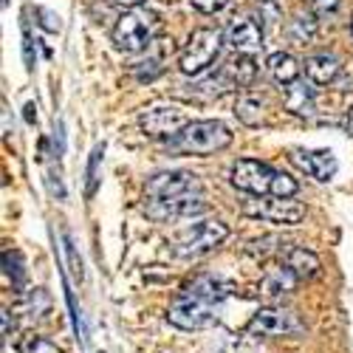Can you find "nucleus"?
<instances>
[{
  "label": "nucleus",
  "mask_w": 353,
  "mask_h": 353,
  "mask_svg": "<svg viewBox=\"0 0 353 353\" xmlns=\"http://www.w3.org/2000/svg\"><path fill=\"white\" fill-rule=\"evenodd\" d=\"M144 210L156 221H167V218H187V215H198L203 212V195H190V198H179V201H164V203H144Z\"/></svg>",
  "instance_id": "13"
},
{
  "label": "nucleus",
  "mask_w": 353,
  "mask_h": 353,
  "mask_svg": "<svg viewBox=\"0 0 353 353\" xmlns=\"http://www.w3.org/2000/svg\"><path fill=\"white\" fill-rule=\"evenodd\" d=\"M153 14L147 12H139V9H130V12H122L119 20L113 26V43L119 51L125 54H136L141 48L150 46L153 40Z\"/></svg>",
  "instance_id": "6"
},
{
  "label": "nucleus",
  "mask_w": 353,
  "mask_h": 353,
  "mask_svg": "<svg viewBox=\"0 0 353 353\" xmlns=\"http://www.w3.org/2000/svg\"><path fill=\"white\" fill-rule=\"evenodd\" d=\"M342 65L334 54L328 51H319V54H311L305 60V77L314 82V85H331L336 77H339Z\"/></svg>",
  "instance_id": "16"
},
{
  "label": "nucleus",
  "mask_w": 353,
  "mask_h": 353,
  "mask_svg": "<svg viewBox=\"0 0 353 353\" xmlns=\"http://www.w3.org/2000/svg\"><path fill=\"white\" fill-rule=\"evenodd\" d=\"M221 46H223V34L218 32V28H195V32L190 34L181 57H179V68L184 77H198L207 71L221 54Z\"/></svg>",
  "instance_id": "4"
},
{
  "label": "nucleus",
  "mask_w": 353,
  "mask_h": 353,
  "mask_svg": "<svg viewBox=\"0 0 353 353\" xmlns=\"http://www.w3.org/2000/svg\"><path fill=\"white\" fill-rule=\"evenodd\" d=\"M297 192H300L297 179H291L288 172H280V170H277L274 184H272V195H274V198H294Z\"/></svg>",
  "instance_id": "23"
},
{
  "label": "nucleus",
  "mask_w": 353,
  "mask_h": 353,
  "mask_svg": "<svg viewBox=\"0 0 353 353\" xmlns=\"http://www.w3.org/2000/svg\"><path fill=\"white\" fill-rule=\"evenodd\" d=\"M285 266L297 274L300 280H308V277H314L319 272V257L311 249H305V246H294L285 254Z\"/></svg>",
  "instance_id": "18"
},
{
  "label": "nucleus",
  "mask_w": 353,
  "mask_h": 353,
  "mask_svg": "<svg viewBox=\"0 0 353 353\" xmlns=\"http://www.w3.org/2000/svg\"><path fill=\"white\" fill-rule=\"evenodd\" d=\"M3 274L12 280L14 288H23L26 283V260L17 249H6L3 252Z\"/></svg>",
  "instance_id": "21"
},
{
  "label": "nucleus",
  "mask_w": 353,
  "mask_h": 353,
  "mask_svg": "<svg viewBox=\"0 0 353 353\" xmlns=\"http://www.w3.org/2000/svg\"><path fill=\"white\" fill-rule=\"evenodd\" d=\"M243 212H246L249 218H260V221H269V223L294 226V223L303 221L305 207H303L300 201H294V198H274V195H266V198H257V201L243 203Z\"/></svg>",
  "instance_id": "9"
},
{
  "label": "nucleus",
  "mask_w": 353,
  "mask_h": 353,
  "mask_svg": "<svg viewBox=\"0 0 353 353\" xmlns=\"http://www.w3.org/2000/svg\"><path fill=\"white\" fill-rule=\"evenodd\" d=\"M110 3H116V6H125V12H130V9L141 6V3H144V0H110Z\"/></svg>",
  "instance_id": "31"
},
{
  "label": "nucleus",
  "mask_w": 353,
  "mask_h": 353,
  "mask_svg": "<svg viewBox=\"0 0 353 353\" xmlns=\"http://www.w3.org/2000/svg\"><path fill=\"white\" fill-rule=\"evenodd\" d=\"M254 77H257V65L246 54L232 57V60H226L221 68V82L229 85V91L232 88H249L254 82Z\"/></svg>",
  "instance_id": "14"
},
{
  "label": "nucleus",
  "mask_w": 353,
  "mask_h": 353,
  "mask_svg": "<svg viewBox=\"0 0 353 353\" xmlns=\"http://www.w3.org/2000/svg\"><path fill=\"white\" fill-rule=\"evenodd\" d=\"M232 144V130L218 122V119H201L190 122L179 136L170 141L172 153H184V156H212L221 153Z\"/></svg>",
  "instance_id": "2"
},
{
  "label": "nucleus",
  "mask_w": 353,
  "mask_h": 353,
  "mask_svg": "<svg viewBox=\"0 0 353 353\" xmlns=\"http://www.w3.org/2000/svg\"><path fill=\"white\" fill-rule=\"evenodd\" d=\"M347 133H350V136H353V108H350V110H347Z\"/></svg>",
  "instance_id": "33"
},
{
  "label": "nucleus",
  "mask_w": 353,
  "mask_h": 353,
  "mask_svg": "<svg viewBox=\"0 0 353 353\" xmlns=\"http://www.w3.org/2000/svg\"><path fill=\"white\" fill-rule=\"evenodd\" d=\"M300 331L303 322L285 308H260L246 325V334L252 336H294Z\"/></svg>",
  "instance_id": "10"
},
{
  "label": "nucleus",
  "mask_w": 353,
  "mask_h": 353,
  "mask_svg": "<svg viewBox=\"0 0 353 353\" xmlns=\"http://www.w3.org/2000/svg\"><path fill=\"white\" fill-rule=\"evenodd\" d=\"M297 283H300V277L283 263V266L269 269L266 274H263L260 294H263V297H269V300H280V297H285V294H291L294 288H297Z\"/></svg>",
  "instance_id": "15"
},
{
  "label": "nucleus",
  "mask_w": 353,
  "mask_h": 353,
  "mask_svg": "<svg viewBox=\"0 0 353 353\" xmlns=\"http://www.w3.org/2000/svg\"><path fill=\"white\" fill-rule=\"evenodd\" d=\"M291 161L316 181H331L336 175V159L331 150H303V147H297V150H291Z\"/></svg>",
  "instance_id": "12"
},
{
  "label": "nucleus",
  "mask_w": 353,
  "mask_h": 353,
  "mask_svg": "<svg viewBox=\"0 0 353 353\" xmlns=\"http://www.w3.org/2000/svg\"><path fill=\"white\" fill-rule=\"evenodd\" d=\"M26 122H28V125H34V122H37V108H34V102H28V105H26Z\"/></svg>",
  "instance_id": "32"
},
{
  "label": "nucleus",
  "mask_w": 353,
  "mask_h": 353,
  "mask_svg": "<svg viewBox=\"0 0 353 353\" xmlns=\"http://www.w3.org/2000/svg\"><path fill=\"white\" fill-rule=\"evenodd\" d=\"M229 3H232V0H192V6H195L201 14H218V12H223Z\"/></svg>",
  "instance_id": "28"
},
{
  "label": "nucleus",
  "mask_w": 353,
  "mask_h": 353,
  "mask_svg": "<svg viewBox=\"0 0 353 353\" xmlns=\"http://www.w3.org/2000/svg\"><path fill=\"white\" fill-rule=\"evenodd\" d=\"M23 57H26V68H34V48H32V34H23Z\"/></svg>",
  "instance_id": "30"
},
{
  "label": "nucleus",
  "mask_w": 353,
  "mask_h": 353,
  "mask_svg": "<svg viewBox=\"0 0 353 353\" xmlns=\"http://www.w3.org/2000/svg\"><path fill=\"white\" fill-rule=\"evenodd\" d=\"M20 353H63V350L57 347L54 342H48L46 336L32 334V336H26V339L20 342Z\"/></svg>",
  "instance_id": "24"
},
{
  "label": "nucleus",
  "mask_w": 353,
  "mask_h": 353,
  "mask_svg": "<svg viewBox=\"0 0 353 353\" xmlns=\"http://www.w3.org/2000/svg\"><path fill=\"white\" fill-rule=\"evenodd\" d=\"M234 116L249 128L260 125L263 122V99L254 94H243L238 102H234Z\"/></svg>",
  "instance_id": "20"
},
{
  "label": "nucleus",
  "mask_w": 353,
  "mask_h": 353,
  "mask_svg": "<svg viewBox=\"0 0 353 353\" xmlns=\"http://www.w3.org/2000/svg\"><path fill=\"white\" fill-rule=\"evenodd\" d=\"M201 195V181L198 175L172 170V172H156L153 179L144 181V203H164V201H179Z\"/></svg>",
  "instance_id": "5"
},
{
  "label": "nucleus",
  "mask_w": 353,
  "mask_h": 353,
  "mask_svg": "<svg viewBox=\"0 0 353 353\" xmlns=\"http://www.w3.org/2000/svg\"><path fill=\"white\" fill-rule=\"evenodd\" d=\"M260 9V23H274L280 20V0H254Z\"/></svg>",
  "instance_id": "26"
},
{
  "label": "nucleus",
  "mask_w": 353,
  "mask_h": 353,
  "mask_svg": "<svg viewBox=\"0 0 353 353\" xmlns=\"http://www.w3.org/2000/svg\"><path fill=\"white\" fill-rule=\"evenodd\" d=\"M34 14L40 17V26L46 28V32H51V34H57V32H60V28H63V23H60V14H54L51 9H34Z\"/></svg>",
  "instance_id": "27"
},
{
  "label": "nucleus",
  "mask_w": 353,
  "mask_h": 353,
  "mask_svg": "<svg viewBox=\"0 0 353 353\" xmlns=\"http://www.w3.org/2000/svg\"><path fill=\"white\" fill-rule=\"evenodd\" d=\"M229 291H232V285L223 283L221 277L198 274L179 291V297L172 300V305L167 311V319L181 331L207 328L215 319V308L223 303V297Z\"/></svg>",
  "instance_id": "1"
},
{
  "label": "nucleus",
  "mask_w": 353,
  "mask_h": 353,
  "mask_svg": "<svg viewBox=\"0 0 353 353\" xmlns=\"http://www.w3.org/2000/svg\"><path fill=\"white\" fill-rule=\"evenodd\" d=\"M190 125V116L179 105H156L139 116V128L144 136L150 139H175L184 128Z\"/></svg>",
  "instance_id": "7"
},
{
  "label": "nucleus",
  "mask_w": 353,
  "mask_h": 353,
  "mask_svg": "<svg viewBox=\"0 0 353 353\" xmlns=\"http://www.w3.org/2000/svg\"><path fill=\"white\" fill-rule=\"evenodd\" d=\"M226 43L238 51V54H246V57H252L254 51H260L263 48V23L257 20V17H249V14H243V17H234L232 23H229V28H226Z\"/></svg>",
  "instance_id": "11"
},
{
  "label": "nucleus",
  "mask_w": 353,
  "mask_h": 353,
  "mask_svg": "<svg viewBox=\"0 0 353 353\" xmlns=\"http://www.w3.org/2000/svg\"><path fill=\"white\" fill-rule=\"evenodd\" d=\"M6 6H9V0H3V9H6Z\"/></svg>",
  "instance_id": "34"
},
{
  "label": "nucleus",
  "mask_w": 353,
  "mask_h": 353,
  "mask_svg": "<svg viewBox=\"0 0 353 353\" xmlns=\"http://www.w3.org/2000/svg\"><path fill=\"white\" fill-rule=\"evenodd\" d=\"M350 34H353V20H350Z\"/></svg>",
  "instance_id": "35"
},
{
  "label": "nucleus",
  "mask_w": 353,
  "mask_h": 353,
  "mask_svg": "<svg viewBox=\"0 0 353 353\" xmlns=\"http://www.w3.org/2000/svg\"><path fill=\"white\" fill-rule=\"evenodd\" d=\"M226 238H229V226L218 218H207V221H198L175 234L172 252H175V257H201V254L218 249Z\"/></svg>",
  "instance_id": "3"
},
{
  "label": "nucleus",
  "mask_w": 353,
  "mask_h": 353,
  "mask_svg": "<svg viewBox=\"0 0 353 353\" xmlns=\"http://www.w3.org/2000/svg\"><path fill=\"white\" fill-rule=\"evenodd\" d=\"M105 153V144H97L94 147V153H91V161H88V198H91L97 192V184H99V159Z\"/></svg>",
  "instance_id": "25"
},
{
  "label": "nucleus",
  "mask_w": 353,
  "mask_h": 353,
  "mask_svg": "<svg viewBox=\"0 0 353 353\" xmlns=\"http://www.w3.org/2000/svg\"><path fill=\"white\" fill-rule=\"evenodd\" d=\"M285 110L297 116H314V91L305 82H294L285 88Z\"/></svg>",
  "instance_id": "19"
},
{
  "label": "nucleus",
  "mask_w": 353,
  "mask_h": 353,
  "mask_svg": "<svg viewBox=\"0 0 353 353\" xmlns=\"http://www.w3.org/2000/svg\"><path fill=\"white\" fill-rule=\"evenodd\" d=\"M266 68H269L272 79H274L277 85H283V88H291L294 82H300V71H303L300 63L294 60L288 51H274V54L269 57Z\"/></svg>",
  "instance_id": "17"
},
{
  "label": "nucleus",
  "mask_w": 353,
  "mask_h": 353,
  "mask_svg": "<svg viewBox=\"0 0 353 353\" xmlns=\"http://www.w3.org/2000/svg\"><path fill=\"white\" fill-rule=\"evenodd\" d=\"M342 6V0H314V14L316 17H334Z\"/></svg>",
  "instance_id": "29"
},
{
  "label": "nucleus",
  "mask_w": 353,
  "mask_h": 353,
  "mask_svg": "<svg viewBox=\"0 0 353 353\" xmlns=\"http://www.w3.org/2000/svg\"><path fill=\"white\" fill-rule=\"evenodd\" d=\"M316 34V20H314V14H297L291 20V37L297 40V43H308L311 37Z\"/></svg>",
  "instance_id": "22"
},
{
  "label": "nucleus",
  "mask_w": 353,
  "mask_h": 353,
  "mask_svg": "<svg viewBox=\"0 0 353 353\" xmlns=\"http://www.w3.org/2000/svg\"><path fill=\"white\" fill-rule=\"evenodd\" d=\"M277 170L260 159H238L232 164V184L241 192H249L254 198H266L272 195Z\"/></svg>",
  "instance_id": "8"
}]
</instances>
